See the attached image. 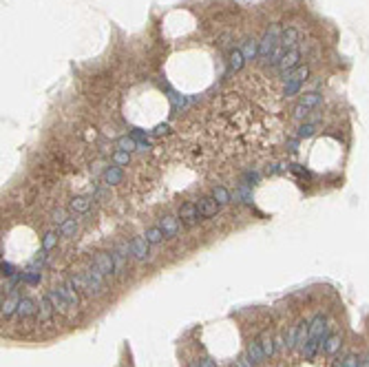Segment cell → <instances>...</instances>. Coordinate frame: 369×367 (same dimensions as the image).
Listing matches in <instances>:
<instances>
[{"mask_svg":"<svg viewBox=\"0 0 369 367\" xmlns=\"http://www.w3.org/2000/svg\"><path fill=\"white\" fill-rule=\"evenodd\" d=\"M237 367H252V361L248 356H239L237 358Z\"/></svg>","mask_w":369,"mask_h":367,"instance_id":"obj_39","label":"cell"},{"mask_svg":"<svg viewBox=\"0 0 369 367\" xmlns=\"http://www.w3.org/2000/svg\"><path fill=\"white\" fill-rule=\"evenodd\" d=\"M212 197L217 199L219 206H223V203H230V199H232V197H230V193H228V190L223 188V186H217V188L212 190Z\"/></svg>","mask_w":369,"mask_h":367,"instance_id":"obj_25","label":"cell"},{"mask_svg":"<svg viewBox=\"0 0 369 367\" xmlns=\"http://www.w3.org/2000/svg\"><path fill=\"white\" fill-rule=\"evenodd\" d=\"M243 64H245L243 53H241L239 49H232V51H230V69L232 71H241V69H243Z\"/></svg>","mask_w":369,"mask_h":367,"instance_id":"obj_19","label":"cell"},{"mask_svg":"<svg viewBox=\"0 0 369 367\" xmlns=\"http://www.w3.org/2000/svg\"><path fill=\"white\" fill-rule=\"evenodd\" d=\"M76 232H78V221L76 219H67L62 226H58L60 237H76Z\"/></svg>","mask_w":369,"mask_h":367,"instance_id":"obj_17","label":"cell"},{"mask_svg":"<svg viewBox=\"0 0 369 367\" xmlns=\"http://www.w3.org/2000/svg\"><path fill=\"white\" fill-rule=\"evenodd\" d=\"M164 237H166V234H164V230H161L159 226H155V228H148V230H146V239H148V243H159Z\"/></svg>","mask_w":369,"mask_h":367,"instance_id":"obj_27","label":"cell"},{"mask_svg":"<svg viewBox=\"0 0 369 367\" xmlns=\"http://www.w3.org/2000/svg\"><path fill=\"white\" fill-rule=\"evenodd\" d=\"M360 367H369V354L363 358V363H360Z\"/></svg>","mask_w":369,"mask_h":367,"instance_id":"obj_43","label":"cell"},{"mask_svg":"<svg viewBox=\"0 0 369 367\" xmlns=\"http://www.w3.org/2000/svg\"><path fill=\"white\" fill-rule=\"evenodd\" d=\"M195 367H199V365H195Z\"/></svg>","mask_w":369,"mask_h":367,"instance_id":"obj_44","label":"cell"},{"mask_svg":"<svg viewBox=\"0 0 369 367\" xmlns=\"http://www.w3.org/2000/svg\"><path fill=\"white\" fill-rule=\"evenodd\" d=\"M51 217H53V221H55V224H58V226H62L64 221H67V212H64L62 208H58V210H53V215H51Z\"/></svg>","mask_w":369,"mask_h":367,"instance_id":"obj_37","label":"cell"},{"mask_svg":"<svg viewBox=\"0 0 369 367\" xmlns=\"http://www.w3.org/2000/svg\"><path fill=\"white\" fill-rule=\"evenodd\" d=\"M301 84H303V82H294V80H288V84H285V88H283V95H285V97H292L294 93L301 91Z\"/></svg>","mask_w":369,"mask_h":367,"instance_id":"obj_32","label":"cell"},{"mask_svg":"<svg viewBox=\"0 0 369 367\" xmlns=\"http://www.w3.org/2000/svg\"><path fill=\"white\" fill-rule=\"evenodd\" d=\"M298 60H301V49H290V51H285V56H283V60L279 62V69L283 71V75L285 73H290L292 69H296L298 66Z\"/></svg>","mask_w":369,"mask_h":367,"instance_id":"obj_4","label":"cell"},{"mask_svg":"<svg viewBox=\"0 0 369 367\" xmlns=\"http://www.w3.org/2000/svg\"><path fill=\"white\" fill-rule=\"evenodd\" d=\"M18 318H31L33 314H38V308H36V301L29 299V296H23V301H20L18 305Z\"/></svg>","mask_w":369,"mask_h":367,"instance_id":"obj_11","label":"cell"},{"mask_svg":"<svg viewBox=\"0 0 369 367\" xmlns=\"http://www.w3.org/2000/svg\"><path fill=\"white\" fill-rule=\"evenodd\" d=\"M290 170L294 172V175H298V177H303V179H312V172L307 170V168H303L301 164H290Z\"/></svg>","mask_w":369,"mask_h":367,"instance_id":"obj_34","label":"cell"},{"mask_svg":"<svg viewBox=\"0 0 369 367\" xmlns=\"http://www.w3.org/2000/svg\"><path fill=\"white\" fill-rule=\"evenodd\" d=\"M25 274V281L31 283V285H36V283H40V272H33V270H27Z\"/></svg>","mask_w":369,"mask_h":367,"instance_id":"obj_36","label":"cell"},{"mask_svg":"<svg viewBox=\"0 0 369 367\" xmlns=\"http://www.w3.org/2000/svg\"><path fill=\"white\" fill-rule=\"evenodd\" d=\"M53 305H51L49 296H42L40 299V308H38V323H45V325H51V318H53Z\"/></svg>","mask_w":369,"mask_h":367,"instance_id":"obj_7","label":"cell"},{"mask_svg":"<svg viewBox=\"0 0 369 367\" xmlns=\"http://www.w3.org/2000/svg\"><path fill=\"white\" fill-rule=\"evenodd\" d=\"M296 336H298V325L290 327V332L285 334V347H288V349H294V347H296Z\"/></svg>","mask_w":369,"mask_h":367,"instance_id":"obj_29","label":"cell"},{"mask_svg":"<svg viewBox=\"0 0 369 367\" xmlns=\"http://www.w3.org/2000/svg\"><path fill=\"white\" fill-rule=\"evenodd\" d=\"M316 128H318V124H314V122H305V124H301V126H298L296 137H298V140H303V137H312V135L316 133Z\"/></svg>","mask_w":369,"mask_h":367,"instance_id":"obj_23","label":"cell"},{"mask_svg":"<svg viewBox=\"0 0 369 367\" xmlns=\"http://www.w3.org/2000/svg\"><path fill=\"white\" fill-rule=\"evenodd\" d=\"M248 358L252 363H263V358H265V352H263L261 343H250L248 345Z\"/></svg>","mask_w":369,"mask_h":367,"instance_id":"obj_16","label":"cell"},{"mask_svg":"<svg viewBox=\"0 0 369 367\" xmlns=\"http://www.w3.org/2000/svg\"><path fill=\"white\" fill-rule=\"evenodd\" d=\"M20 301H23V296L18 294V292H11V296L7 301H2V316L5 318H9V316H14L16 312H18V305H20Z\"/></svg>","mask_w":369,"mask_h":367,"instance_id":"obj_9","label":"cell"},{"mask_svg":"<svg viewBox=\"0 0 369 367\" xmlns=\"http://www.w3.org/2000/svg\"><path fill=\"white\" fill-rule=\"evenodd\" d=\"M197 208H199V215L201 217H214L219 210V203L214 197H204L199 203H197Z\"/></svg>","mask_w":369,"mask_h":367,"instance_id":"obj_10","label":"cell"},{"mask_svg":"<svg viewBox=\"0 0 369 367\" xmlns=\"http://www.w3.org/2000/svg\"><path fill=\"white\" fill-rule=\"evenodd\" d=\"M307 75H310V69H307L305 64H298L296 69H292L290 73H285L283 78L285 80H294V82H305Z\"/></svg>","mask_w":369,"mask_h":367,"instance_id":"obj_14","label":"cell"},{"mask_svg":"<svg viewBox=\"0 0 369 367\" xmlns=\"http://www.w3.org/2000/svg\"><path fill=\"white\" fill-rule=\"evenodd\" d=\"M122 177H124V172H122L120 166H111L104 170V181H106V184H120Z\"/></svg>","mask_w":369,"mask_h":367,"instance_id":"obj_15","label":"cell"},{"mask_svg":"<svg viewBox=\"0 0 369 367\" xmlns=\"http://www.w3.org/2000/svg\"><path fill=\"white\" fill-rule=\"evenodd\" d=\"M93 265L104 274V277H113L115 274V263H113L111 252H98L93 259Z\"/></svg>","mask_w":369,"mask_h":367,"instance_id":"obj_2","label":"cell"},{"mask_svg":"<svg viewBox=\"0 0 369 367\" xmlns=\"http://www.w3.org/2000/svg\"><path fill=\"white\" fill-rule=\"evenodd\" d=\"M84 274V279H86V285H89V294L91 296H98V294H104L106 292V283H104V274L100 272L98 268H89L86 272H82Z\"/></svg>","mask_w":369,"mask_h":367,"instance_id":"obj_1","label":"cell"},{"mask_svg":"<svg viewBox=\"0 0 369 367\" xmlns=\"http://www.w3.org/2000/svg\"><path fill=\"white\" fill-rule=\"evenodd\" d=\"M47 296H49V301H51V305H53L55 314H60V316H64V314L71 310V305H69V301L64 299V294L60 292V287L49 290V292H47Z\"/></svg>","mask_w":369,"mask_h":367,"instance_id":"obj_3","label":"cell"},{"mask_svg":"<svg viewBox=\"0 0 369 367\" xmlns=\"http://www.w3.org/2000/svg\"><path fill=\"white\" fill-rule=\"evenodd\" d=\"M245 181H252V184H257V181H259V172H245Z\"/></svg>","mask_w":369,"mask_h":367,"instance_id":"obj_42","label":"cell"},{"mask_svg":"<svg viewBox=\"0 0 369 367\" xmlns=\"http://www.w3.org/2000/svg\"><path fill=\"white\" fill-rule=\"evenodd\" d=\"M168 131H170L168 124H159V126L153 128V135H155V137H161V135H168Z\"/></svg>","mask_w":369,"mask_h":367,"instance_id":"obj_38","label":"cell"},{"mask_svg":"<svg viewBox=\"0 0 369 367\" xmlns=\"http://www.w3.org/2000/svg\"><path fill=\"white\" fill-rule=\"evenodd\" d=\"M76 290H78V287L73 285V281H71V279H69V281L64 283L62 287H60V292H62V294H64V299L69 301V305H71V310H76L78 305H80V296H78V292H76Z\"/></svg>","mask_w":369,"mask_h":367,"instance_id":"obj_12","label":"cell"},{"mask_svg":"<svg viewBox=\"0 0 369 367\" xmlns=\"http://www.w3.org/2000/svg\"><path fill=\"white\" fill-rule=\"evenodd\" d=\"M89 208H91V201L86 197H73L71 199V210H76V212H89Z\"/></svg>","mask_w":369,"mask_h":367,"instance_id":"obj_22","label":"cell"},{"mask_svg":"<svg viewBox=\"0 0 369 367\" xmlns=\"http://www.w3.org/2000/svg\"><path fill=\"white\" fill-rule=\"evenodd\" d=\"M360 358L356 356V354H347L345 358H341V363H338L336 367H360Z\"/></svg>","mask_w":369,"mask_h":367,"instance_id":"obj_28","label":"cell"},{"mask_svg":"<svg viewBox=\"0 0 369 367\" xmlns=\"http://www.w3.org/2000/svg\"><path fill=\"white\" fill-rule=\"evenodd\" d=\"M241 53H243L245 60H252V57L259 53V42H254V40H248V42L243 44V49H241Z\"/></svg>","mask_w":369,"mask_h":367,"instance_id":"obj_24","label":"cell"},{"mask_svg":"<svg viewBox=\"0 0 369 367\" xmlns=\"http://www.w3.org/2000/svg\"><path fill=\"white\" fill-rule=\"evenodd\" d=\"M55 243H58V232H47L42 239V250H51L55 248Z\"/></svg>","mask_w":369,"mask_h":367,"instance_id":"obj_31","label":"cell"},{"mask_svg":"<svg viewBox=\"0 0 369 367\" xmlns=\"http://www.w3.org/2000/svg\"><path fill=\"white\" fill-rule=\"evenodd\" d=\"M0 270H2V274H5V277H11V274H14V268H11V263H7V261H2Z\"/></svg>","mask_w":369,"mask_h":367,"instance_id":"obj_40","label":"cell"},{"mask_svg":"<svg viewBox=\"0 0 369 367\" xmlns=\"http://www.w3.org/2000/svg\"><path fill=\"white\" fill-rule=\"evenodd\" d=\"M179 219L184 221L186 226H192V224H197V221L201 219V215H199V208H197V203H184L182 208H179Z\"/></svg>","mask_w":369,"mask_h":367,"instance_id":"obj_5","label":"cell"},{"mask_svg":"<svg viewBox=\"0 0 369 367\" xmlns=\"http://www.w3.org/2000/svg\"><path fill=\"white\" fill-rule=\"evenodd\" d=\"M310 111H312V109H307V106L303 104V102H298V104L294 106V117H296V119H305Z\"/></svg>","mask_w":369,"mask_h":367,"instance_id":"obj_35","label":"cell"},{"mask_svg":"<svg viewBox=\"0 0 369 367\" xmlns=\"http://www.w3.org/2000/svg\"><path fill=\"white\" fill-rule=\"evenodd\" d=\"M320 100H323V97H320V93L310 91V93H305V95H303L298 102H303V104H305L307 109H314V106H318V104H320Z\"/></svg>","mask_w":369,"mask_h":367,"instance_id":"obj_20","label":"cell"},{"mask_svg":"<svg viewBox=\"0 0 369 367\" xmlns=\"http://www.w3.org/2000/svg\"><path fill=\"white\" fill-rule=\"evenodd\" d=\"M199 367H217V365H214L212 358H201V361H199Z\"/></svg>","mask_w":369,"mask_h":367,"instance_id":"obj_41","label":"cell"},{"mask_svg":"<svg viewBox=\"0 0 369 367\" xmlns=\"http://www.w3.org/2000/svg\"><path fill=\"white\" fill-rule=\"evenodd\" d=\"M113 162L120 164V166H126V164L131 162V153H126V150H115V153H113Z\"/></svg>","mask_w":369,"mask_h":367,"instance_id":"obj_33","label":"cell"},{"mask_svg":"<svg viewBox=\"0 0 369 367\" xmlns=\"http://www.w3.org/2000/svg\"><path fill=\"white\" fill-rule=\"evenodd\" d=\"M111 256H113V263H115V274H117V277H122L124 270H126V254H122V252L115 248V250L111 252Z\"/></svg>","mask_w":369,"mask_h":367,"instance_id":"obj_18","label":"cell"},{"mask_svg":"<svg viewBox=\"0 0 369 367\" xmlns=\"http://www.w3.org/2000/svg\"><path fill=\"white\" fill-rule=\"evenodd\" d=\"M148 239H146V234H142V237H135L133 241H131V252H133V256L135 259H139V261H144L148 256Z\"/></svg>","mask_w":369,"mask_h":367,"instance_id":"obj_6","label":"cell"},{"mask_svg":"<svg viewBox=\"0 0 369 367\" xmlns=\"http://www.w3.org/2000/svg\"><path fill=\"white\" fill-rule=\"evenodd\" d=\"M281 47H283L285 51L298 47V31L294 29V27H285V29L281 31Z\"/></svg>","mask_w":369,"mask_h":367,"instance_id":"obj_8","label":"cell"},{"mask_svg":"<svg viewBox=\"0 0 369 367\" xmlns=\"http://www.w3.org/2000/svg\"><path fill=\"white\" fill-rule=\"evenodd\" d=\"M159 228L164 230V234L166 237H177V232H179V226H177V219L175 217H164V219L159 221Z\"/></svg>","mask_w":369,"mask_h":367,"instance_id":"obj_13","label":"cell"},{"mask_svg":"<svg viewBox=\"0 0 369 367\" xmlns=\"http://www.w3.org/2000/svg\"><path fill=\"white\" fill-rule=\"evenodd\" d=\"M261 347H263V352H265V356H274V340H272L270 334H263Z\"/></svg>","mask_w":369,"mask_h":367,"instance_id":"obj_30","label":"cell"},{"mask_svg":"<svg viewBox=\"0 0 369 367\" xmlns=\"http://www.w3.org/2000/svg\"><path fill=\"white\" fill-rule=\"evenodd\" d=\"M117 148L126 150V153H133V150L137 148V141H135V137H120V140H117Z\"/></svg>","mask_w":369,"mask_h":367,"instance_id":"obj_26","label":"cell"},{"mask_svg":"<svg viewBox=\"0 0 369 367\" xmlns=\"http://www.w3.org/2000/svg\"><path fill=\"white\" fill-rule=\"evenodd\" d=\"M338 347H341V336H338V334H332V336H327V340H325L323 352H325V354H336Z\"/></svg>","mask_w":369,"mask_h":367,"instance_id":"obj_21","label":"cell"}]
</instances>
